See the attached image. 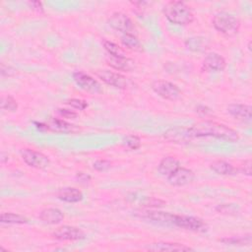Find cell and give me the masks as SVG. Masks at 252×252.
I'll list each match as a JSON object with an SVG mask.
<instances>
[{
    "instance_id": "obj_1",
    "label": "cell",
    "mask_w": 252,
    "mask_h": 252,
    "mask_svg": "<svg viewBox=\"0 0 252 252\" xmlns=\"http://www.w3.org/2000/svg\"><path fill=\"white\" fill-rule=\"evenodd\" d=\"M189 129L195 138L215 137L227 142H236L239 139L238 133L235 130L224 124L212 120H205L195 123Z\"/></svg>"
},
{
    "instance_id": "obj_2",
    "label": "cell",
    "mask_w": 252,
    "mask_h": 252,
    "mask_svg": "<svg viewBox=\"0 0 252 252\" xmlns=\"http://www.w3.org/2000/svg\"><path fill=\"white\" fill-rule=\"evenodd\" d=\"M164 17L174 25L186 26L194 21V14L191 8L182 1H170L163 7Z\"/></svg>"
},
{
    "instance_id": "obj_3",
    "label": "cell",
    "mask_w": 252,
    "mask_h": 252,
    "mask_svg": "<svg viewBox=\"0 0 252 252\" xmlns=\"http://www.w3.org/2000/svg\"><path fill=\"white\" fill-rule=\"evenodd\" d=\"M214 28L226 36H234L240 29L239 20L226 12H219L213 18Z\"/></svg>"
},
{
    "instance_id": "obj_4",
    "label": "cell",
    "mask_w": 252,
    "mask_h": 252,
    "mask_svg": "<svg viewBox=\"0 0 252 252\" xmlns=\"http://www.w3.org/2000/svg\"><path fill=\"white\" fill-rule=\"evenodd\" d=\"M152 89L158 95L167 100H176L181 94V91L175 84L165 80H157L153 82Z\"/></svg>"
},
{
    "instance_id": "obj_5",
    "label": "cell",
    "mask_w": 252,
    "mask_h": 252,
    "mask_svg": "<svg viewBox=\"0 0 252 252\" xmlns=\"http://www.w3.org/2000/svg\"><path fill=\"white\" fill-rule=\"evenodd\" d=\"M21 157L23 160L32 168L44 169L48 167L50 164L49 158L44 154L32 149H28V148L22 149Z\"/></svg>"
},
{
    "instance_id": "obj_6",
    "label": "cell",
    "mask_w": 252,
    "mask_h": 252,
    "mask_svg": "<svg viewBox=\"0 0 252 252\" xmlns=\"http://www.w3.org/2000/svg\"><path fill=\"white\" fill-rule=\"evenodd\" d=\"M95 76L105 84L115 87L117 89L126 90L131 85V82L129 81L128 78H126L120 73L113 72L110 70H97L95 71Z\"/></svg>"
},
{
    "instance_id": "obj_7",
    "label": "cell",
    "mask_w": 252,
    "mask_h": 252,
    "mask_svg": "<svg viewBox=\"0 0 252 252\" xmlns=\"http://www.w3.org/2000/svg\"><path fill=\"white\" fill-rule=\"evenodd\" d=\"M108 24L114 30L123 34H135V26L132 20L122 12L113 13L108 19Z\"/></svg>"
},
{
    "instance_id": "obj_8",
    "label": "cell",
    "mask_w": 252,
    "mask_h": 252,
    "mask_svg": "<svg viewBox=\"0 0 252 252\" xmlns=\"http://www.w3.org/2000/svg\"><path fill=\"white\" fill-rule=\"evenodd\" d=\"M172 224L193 231H205L207 229V225L203 220L192 216L174 215Z\"/></svg>"
},
{
    "instance_id": "obj_9",
    "label": "cell",
    "mask_w": 252,
    "mask_h": 252,
    "mask_svg": "<svg viewBox=\"0 0 252 252\" xmlns=\"http://www.w3.org/2000/svg\"><path fill=\"white\" fill-rule=\"evenodd\" d=\"M163 137L168 142L175 144H189L193 139H195L189 128L181 126L169 128L164 132Z\"/></svg>"
},
{
    "instance_id": "obj_10",
    "label": "cell",
    "mask_w": 252,
    "mask_h": 252,
    "mask_svg": "<svg viewBox=\"0 0 252 252\" xmlns=\"http://www.w3.org/2000/svg\"><path fill=\"white\" fill-rule=\"evenodd\" d=\"M73 79L76 84L83 90L92 93V94H98L101 92V87L96 80H94L90 75L82 72L76 71L73 73Z\"/></svg>"
},
{
    "instance_id": "obj_11",
    "label": "cell",
    "mask_w": 252,
    "mask_h": 252,
    "mask_svg": "<svg viewBox=\"0 0 252 252\" xmlns=\"http://www.w3.org/2000/svg\"><path fill=\"white\" fill-rule=\"evenodd\" d=\"M52 236L58 240H80L85 238V233L82 229L76 226L63 225L56 228L52 232Z\"/></svg>"
},
{
    "instance_id": "obj_12",
    "label": "cell",
    "mask_w": 252,
    "mask_h": 252,
    "mask_svg": "<svg viewBox=\"0 0 252 252\" xmlns=\"http://www.w3.org/2000/svg\"><path fill=\"white\" fill-rule=\"evenodd\" d=\"M195 178L194 172L185 167H178L173 173L167 176L168 183L173 186H184L191 183Z\"/></svg>"
},
{
    "instance_id": "obj_13",
    "label": "cell",
    "mask_w": 252,
    "mask_h": 252,
    "mask_svg": "<svg viewBox=\"0 0 252 252\" xmlns=\"http://www.w3.org/2000/svg\"><path fill=\"white\" fill-rule=\"evenodd\" d=\"M227 112L237 120L250 122L252 118V108L250 105L241 103H230L227 106Z\"/></svg>"
},
{
    "instance_id": "obj_14",
    "label": "cell",
    "mask_w": 252,
    "mask_h": 252,
    "mask_svg": "<svg viewBox=\"0 0 252 252\" xmlns=\"http://www.w3.org/2000/svg\"><path fill=\"white\" fill-rule=\"evenodd\" d=\"M44 128L50 131L58 132V133H74L79 130L76 125L70 124L63 119L59 118H49L44 124Z\"/></svg>"
},
{
    "instance_id": "obj_15",
    "label": "cell",
    "mask_w": 252,
    "mask_h": 252,
    "mask_svg": "<svg viewBox=\"0 0 252 252\" xmlns=\"http://www.w3.org/2000/svg\"><path fill=\"white\" fill-rule=\"evenodd\" d=\"M226 62L224 58L216 52H211L207 54L203 61V67L207 71H215L220 72L225 69Z\"/></svg>"
},
{
    "instance_id": "obj_16",
    "label": "cell",
    "mask_w": 252,
    "mask_h": 252,
    "mask_svg": "<svg viewBox=\"0 0 252 252\" xmlns=\"http://www.w3.org/2000/svg\"><path fill=\"white\" fill-rule=\"evenodd\" d=\"M106 62L111 68H113L117 71L130 72V71H133L136 68V62L133 59H131L127 56L116 57V56H110L109 55Z\"/></svg>"
},
{
    "instance_id": "obj_17",
    "label": "cell",
    "mask_w": 252,
    "mask_h": 252,
    "mask_svg": "<svg viewBox=\"0 0 252 252\" xmlns=\"http://www.w3.org/2000/svg\"><path fill=\"white\" fill-rule=\"evenodd\" d=\"M145 248L151 251H191L193 250L191 247L186 246L185 244H182V243L164 242V241L151 243L147 245Z\"/></svg>"
},
{
    "instance_id": "obj_18",
    "label": "cell",
    "mask_w": 252,
    "mask_h": 252,
    "mask_svg": "<svg viewBox=\"0 0 252 252\" xmlns=\"http://www.w3.org/2000/svg\"><path fill=\"white\" fill-rule=\"evenodd\" d=\"M138 216L144 219L152 220L159 223H166V224H172L173 220V214L166 213V212H158V211H141L138 213Z\"/></svg>"
},
{
    "instance_id": "obj_19",
    "label": "cell",
    "mask_w": 252,
    "mask_h": 252,
    "mask_svg": "<svg viewBox=\"0 0 252 252\" xmlns=\"http://www.w3.org/2000/svg\"><path fill=\"white\" fill-rule=\"evenodd\" d=\"M39 219L48 224H58L64 220V215L59 209L47 208L40 212Z\"/></svg>"
},
{
    "instance_id": "obj_20",
    "label": "cell",
    "mask_w": 252,
    "mask_h": 252,
    "mask_svg": "<svg viewBox=\"0 0 252 252\" xmlns=\"http://www.w3.org/2000/svg\"><path fill=\"white\" fill-rule=\"evenodd\" d=\"M179 166L180 163L177 158H175L174 157H165L159 161L158 165V170L161 175L167 177L171 173H173Z\"/></svg>"
},
{
    "instance_id": "obj_21",
    "label": "cell",
    "mask_w": 252,
    "mask_h": 252,
    "mask_svg": "<svg viewBox=\"0 0 252 252\" xmlns=\"http://www.w3.org/2000/svg\"><path fill=\"white\" fill-rule=\"evenodd\" d=\"M57 196L60 200L68 203H77L83 199L82 192L74 187L62 188L58 191Z\"/></svg>"
},
{
    "instance_id": "obj_22",
    "label": "cell",
    "mask_w": 252,
    "mask_h": 252,
    "mask_svg": "<svg viewBox=\"0 0 252 252\" xmlns=\"http://www.w3.org/2000/svg\"><path fill=\"white\" fill-rule=\"evenodd\" d=\"M185 45L191 51L203 52L209 47V42L203 36H192L185 40Z\"/></svg>"
},
{
    "instance_id": "obj_23",
    "label": "cell",
    "mask_w": 252,
    "mask_h": 252,
    "mask_svg": "<svg viewBox=\"0 0 252 252\" xmlns=\"http://www.w3.org/2000/svg\"><path fill=\"white\" fill-rule=\"evenodd\" d=\"M121 43L128 49L136 52L143 51V45L135 34H123L121 36Z\"/></svg>"
},
{
    "instance_id": "obj_24",
    "label": "cell",
    "mask_w": 252,
    "mask_h": 252,
    "mask_svg": "<svg viewBox=\"0 0 252 252\" xmlns=\"http://www.w3.org/2000/svg\"><path fill=\"white\" fill-rule=\"evenodd\" d=\"M211 169L220 175H230L235 171V168L225 160H216L211 163Z\"/></svg>"
},
{
    "instance_id": "obj_25",
    "label": "cell",
    "mask_w": 252,
    "mask_h": 252,
    "mask_svg": "<svg viewBox=\"0 0 252 252\" xmlns=\"http://www.w3.org/2000/svg\"><path fill=\"white\" fill-rule=\"evenodd\" d=\"M0 221L2 223H8V224H24L28 223L29 220L19 214L14 213H2L0 216Z\"/></svg>"
},
{
    "instance_id": "obj_26",
    "label": "cell",
    "mask_w": 252,
    "mask_h": 252,
    "mask_svg": "<svg viewBox=\"0 0 252 252\" xmlns=\"http://www.w3.org/2000/svg\"><path fill=\"white\" fill-rule=\"evenodd\" d=\"M220 242L226 245H250L252 241L251 234H245L243 236H231L220 239Z\"/></svg>"
},
{
    "instance_id": "obj_27",
    "label": "cell",
    "mask_w": 252,
    "mask_h": 252,
    "mask_svg": "<svg viewBox=\"0 0 252 252\" xmlns=\"http://www.w3.org/2000/svg\"><path fill=\"white\" fill-rule=\"evenodd\" d=\"M102 44H103L104 49L108 52V54L110 56H116V57H124V56H126L125 51L119 45H117L116 43L104 39L102 41Z\"/></svg>"
},
{
    "instance_id": "obj_28",
    "label": "cell",
    "mask_w": 252,
    "mask_h": 252,
    "mask_svg": "<svg viewBox=\"0 0 252 252\" xmlns=\"http://www.w3.org/2000/svg\"><path fill=\"white\" fill-rule=\"evenodd\" d=\"M0 105L2 110H6L9 112H15L18 109V103L16 99L9 94L2 95Z\"/></svg>"
},
{
    "instance_id": "obj_29",
    "label": "cell",
    "mask_w": 252,
    "mask_h": 252,
    "mask_svg": "<svg viewBox=\"0 0 252 252\" xmlns=\"http://www.w3.org/2000/svg\"><path fill=\"white\" fill-rule=\"evenodd\" d=\"M165 205V202L158 199V198H154V197H146L142 202H141V206L145 209H156V208H161Z\"/></svg>"
},
{
    "instance_id": "obj_30",
    "label": "cell",
    "mask_w": 252,
    "mask_h": 252,
    "mask_svg": "<svg viewBox=\"0 0 252 252\" xmlns=\"http://www.w3.org/2000/svg\"><path fill=\"white\" fill-rule=\"evenodd\" d=\"M123 144L130 150H137L141 147V140L136 135H127L123 139Z\"/></svg>"
},
{
    "instance_id": "obj_31",
    "label": "cell",
    "mask_w": 252,
    "mask_h": 252,
    "mask_svg": "<svg viewBox=\"0 0 252 252\" xmlns=\"http://www.w3.org/2000/svg\"><path fill=\"white\" fill-rule=\"evenodd\" d=\"M93 167L97 171H106L111 167V162L106 159H97L94 162Z\"/></svg>"
},
{
    "instance_id": "obj_32",
    "label": "cell",
    "mask_w": 252,
    "mask_h": 252,
    "mask_svg": "<svg viewBox=\"0 0 252 252\" xmlns=\"http://www.w3.org/2000/svg\"><path fill=\"white\" fill-rule=\"evenodd\" d=\"M66 103H67L68 105L72 106L73 108L78 109V110H84L86 107H88V103H87L85 100L79 99V98H71V99H68Z\"/></svg>"
},
{
    "instance_id": "obj_33",
    "label": "cell",
    "mask_w": 252,
    "mask_h": 252,
    "mask_svg": "<svg viewBox=\"0 0 252 252\" xmlns=\"http://www.w3.org/2000/svg\"><path fill=\"white\" fill-rule=\"evenodd\" d=\"M216 210L221 214H231V213L237 212V207H235L231 204H222V205H219L216 208Z\"/></svg>"
},
{
    "instance_id": "obj_34",
    "label": "cell",
    "mask_w": 252,
    "mask_h": 252,
    "mask_svg": "<svg viewBox=\"0 0 252 252\" xmlns=\"http://www.w3.org/2000/svg\"><path fill=\"white\" fill-rule=\"evenodd\" d=\"M57 113L61 117H64V118H67V119H73V118H76L78 116V114L75 111L69 110V109H65V108H58L57 109Z\"/></svg>"
},
{
    "instance_id": "obj_35",
    "label": "cell",
    "mask_w": 252,
    "mask_h": 252,
    "mask_svg": "<svg viewBox=\"0 0 252 252\" xmlns=\"http://www.w3.org/2000/svg\"><path fill=\"white\" fill-rule=\"evenodd\" d=\"M240 171L245 175H248V176L251 175V160L250 159H247L244 161V163L240 167Z\"/></svg>"
},
{
    "instance_id": "obj_36",
    "label": "cell",
    "mask_w": 252,
    "mask_h": 252,
    "mask_svg": "<svg viewBox=\"0 0 252 252\" xmlns=\"http://www.w3.org/2000/svg\"><path fill=\"white\" fill-rule=\"evenodd\" d=\"M29 4L31 5L32 10H34L36 12H43V6H42L41 2H39V1H32Z\"/></svg>"
},
{
    "instance_id": "obj_37",
    "label": "cell",
    "mask_w": 252,
    "mask_h": 252,
    "mask_svg": "<svg viewBox=\"0 0 252 252\" xmlns=\"http://www.w3.org/2000/svg\"><path fill=\"white\" fill-rule=\"evenodd\" d=\"M196 111L201 114V115H208V114H211L212 111L210 108H208L207 106H204V105H199L197 108H196Z\"/></svg>"
},
{
    "instance_id": "obj_38",
    "label": "cell",
    "mask_w": 252,
    "mask_h": 252,
    "mask_svg": "<svg viewBox=\"0 0 252 252\" xmlns=\"http://www.w3.org/2000/svg\"><path fill=\"white\" fill-rule=\"evenodd\" d=\"M77 179L79 181H81V182H88V181H90L91 176L86 174V173H84V172H78L77 173Z\"/></svg>"
},
{
    "instance_id": "obj_39",
    "label": "cell",
    "mask_w": 252,
    "mask_h": 252,
    "mask_svg": "<svg viewBox=\"0 0 252 252\" xmlns=\"http://www.w3.org/2000/svg\"><path fill=\"white\" fill-rule=\"evenodd\" d=\"M5 66L2 64L1 65V75L4 77L5 76ZM7 70H8V72H7V76H11V75H13L14 73H15V70L14 69H12L11 67H8L7 66Z\"/></svg>"
},
{
    "instance_id": "obj_40",
    "label": "cell",
    "mask_w": 252,
    "mask_h": 252,
    "mask_svg": "<svg viewBox=\"0 0 252 252\" xmlns=\"http://www.w3.org/2000/svg\"><path fill=\"white\" fill-rule=\"evenodd\" d=\"M248 49L251 50V41H249V43H248Z\"/></svg>"
}]
</instances>
